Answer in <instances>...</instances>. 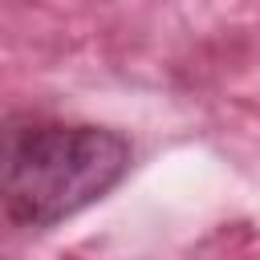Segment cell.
Returning a JSON list of instances; mask_svg holds the SVG:
<instances>
[{"label": "cell", "instance_id": "1", "mask_svg": "<svg viewBox=\"0 0 260 260\" xmlns=\"http://www.w3.org/2000/svg\"><path fill=\"white\" fill-rule=\"evenodd\" d=\"M126 171L130 146L106 126L41 114L0 122V211L20 228H53L85 211Z\"/></svg>", "mask_w": 260, "mask_h": 260}]
</instances>
